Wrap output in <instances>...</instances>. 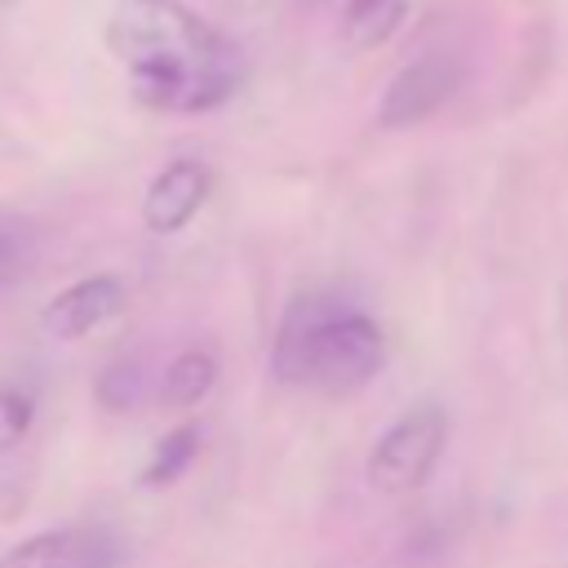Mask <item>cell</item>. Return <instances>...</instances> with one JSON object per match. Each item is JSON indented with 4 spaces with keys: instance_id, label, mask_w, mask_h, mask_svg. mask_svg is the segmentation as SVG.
Segmentation results:
<instances>
[{
    "instance_id": "obj_7",
    "label": "cell",
    "mask_w": 568,
    "mask_h": 568,
    "mask_svg": "<svg viewBox=\"0 0 568 568\" xmlns=\"http://www.w3.org/2000/svg\"><path fill=\"white\" fill-rule=\"evenodd\" d=\"M124 311V280L120 275H84L67 288H58L40 306V328L53 342H80L98 324L115 320Z\"/></svg>"
},
{
    "instance_id": "obj_6",
    "label": "cell",
    "mask_w": 568,
    "mask_h": 568,
    "mask_svg": "<svg viewBox=\"0 0 568 568\" xmlns=\"http://www.w3.org/2000/svg\"><path fill=\"white\" fill-rule=\"evenodd\" d=\"M462 71L457 62L448 58H417L408 67H399L377 102V124L382 129H408V124H422L426 115H435L453 89H457Z\"/></svg>"
},
{
    "instance_id": "obj_9",
    "label": "cell",
    "mask_w": 568,
    "mask_h": 568,
    "mask_svg": "<svg viewBox=\"0 0 568 568\" xmlns=\"http://www.w3.org/2000/svg\"><path fill=\"white\" fill-rule=\"evenodd\" d=\"M200 444H204V426H200L195 417L169 426V430L151 444V457H146V466L138 470V484H142V488H169V484H178V479L191 470V462L200 457Z\"/></svg>"
},
{
    "instance_id": "obj_1",
    "label": "cell",
    "mask_w": 568,
    "mask_h": 568,
    "mask_svg": "<svg viewBox=\"0 0 568 568\" xmlns=\"http://www.w3.org/2000/svg\"><path fill=\"white\" fill-rule=\"evenodd\" d=\"M102 40L129 93L164 115L217 111L244 84L240 44L182 0H115Z\"/></svg>"
},
{
    "instance_id": "obj_4",
    "label": "cell",
    "mask_w": 568,
    "mask_h": 568,
    "mask_svg": "<svg viewBox=\"0 0 568 568\" xmlns=\"http://www.w3.org/2000/svg\"><path fill=\"white\" fill-rule=\"evenodd\" d=\"M0 568H120V541L98 524H62L13 541Z\"/></svg>"
},
{
    "instance_id": "obj_5",
    "label": "cell",
    "mask_w": 568,
    "mask_h": 568,
    "mask_svg": "<svg viewBox=\"0 0 568 568\" xmlns=\"http://www.w3.org/2000/svg\"><path fill=\"white\" fill-rule=\"evenodd\" d=\"M213 195V169L195 155L169 160L142 191V226L151 235H178Z\"/></svg>"
},
{
    "instance_id": "obj_11",
    "label": "cell",
    "mask_w": 568,
    "mask_h": 568,
    "mask_svg": "<svg viewBox=\"0 0 568 568\" xmlns=\"http://www.w3.org/2000/svg\"><path fill=\"white\" fill-rule=\"evenodd\" d=\"M146 395V373L138 359H111L102 364L98 382H93V399L106 408V413H133Z\"/></svg>"
},
{
    "instance_id": "obj_2",
    "label": "cell",
    "mask_w": 568,
    "mask_h": 568,
    "mask_svg": "<svg viewBox=\"0 0 568 568\" xmlns=\"http://www.w3.org/2000/svg\"><path fill=\"white\" fill-rule=\"evenodd\" d=\"M386 364V337L377 320L342 297L302 293L284 306L271 337L275 382L311 395H355Z\"/></svg>"
},
{
    "instance_id": "obj_8",
    "label": "cell",
    "mask_w": 568,
    "mask_h": 568,
    "mask_svg": "<svg viewBox=\"0 0 568 568\" xmlns=\"http://www.w3.org/2000/svg\"><path fill=\"white\" fill-rule=\"evenodd\" d=\"M217 386V355L204 346H186L182 355L169 359V368L160 373V390L155 399L164 408H195L209 399V390Z\"/></svg>"
},
{
    "instance_id": "obj_3",
    "label": "cell",
    "mask_w": 568,
    "mask_h": 568,
    "mask_svg": "<svg viewBox=\"0 0 568 568\" xmlns=\"http://www.w3.org/2000/svg\"><path fill=\"white\" fill-rule=\"evenodd\" d=\"M448 444V413L439 404H413L399 413L368 453V484L382 493H413L422 488Z\"/></svg>"
},
{
    "instance_id": "obj_13",
    "label": "cell",
    "mask_w": 568,
    "mask_h": 568,
    "mask_svg": "<svg viewBox=\"0 0 568 568\" xmlns=\"http://www.w3.org/2000/svg\"><path fill=\"white\" fill-rule=\"evenodd\" d=\"M22 271V240L13 231H0V288Z\"/></svg>"
},
{
    "instance_id": "obj_12",
    "label": "cell",
    "mask_w": 568,
    "mask_h": 568,
    "mask_svg": "<svg viewBox=\"0 0 568 568\" xmlns=\"http://www.w3.org/2000/svg\"><path fill=\"white\" fill-rule=\"evenodd\" d=\"M31 422H36V399L27 395V386L0 377V453H9L13 444H22L27 430H31Z\"/></svg>"
},
{
    "instance_id": "obj_10",
    "label": "cell",
    "mask_w": 568,
    "mask_h": 568,
    "mask_svg": "<svg viewBox=\"0 0 568 568\" xmlns=\"http://www.w3.org/2000/svg\"><path fill=\"white\" fill-rule=\"evenodd\" d=\"M408 18V0H346L342 9V44L368 53L386 44Z\"/></svg>"
}]
</instances>
